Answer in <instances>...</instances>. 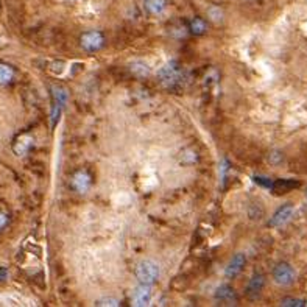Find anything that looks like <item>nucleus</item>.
Instances as JSON below:
<instances>
[{"label":"nucleus","mask_w":307,"mask_h":307,"mask_svg":"<svg viewBox=\"0 0 307 307\" xmlns=\"http://www.w3.org/2000/svg\"><path fill=\"white\" fill-rule=\"evenodd\" d=\"M245 265H247V256L243 253H236L234 256L231 257V260L228 262V265L225 268L226 279H236L242 273V270L245 268Z\"/></svg>","instance_id":"obj_5"},{"label":"nucleus","mask_w":307,"mask_h":307,"mask_svg":"<svg viewBox=\"0 0 307 307\" xmlns=\"http://www.w3.org/2000/svg\"><path fill=\"white\" fill-rule=\"evenodd\" d=\"M144 9L150 16H159L165 11L167 0H144Z\"/></svg>","instance_id":"obj_11"},{"label":"nucleus","mask_w":307,"mask_h":307,"mask_svg":"<svg viewBox=\"0 0 307 307\" xmlns=\"http://www.w3.org/2000/svg\"><path fill=\"white\" fill-rule=\"evenodd\" d=\"M159 274H161L159 265L150 259L141 260L136 267V278L142 285H150L152 287L159 279Z\"/></svg>","instance_id":"obj_1"},{"label":"nucleus","mask_w":307,"mask_h":307,"mask_svg":"<svg viewBox=\"0 0 307 307\" xmlns=\"http://www.w3.org/2000/svg\"><path fill=\"white\" fill-rule=\"evenodd\" d=\"M281 306H284V307H306L307 301L300 300V298H284L281 301Z\"/></svg>","instance_id":"obj_17"},{"label":"nucleus","mask_w":307,"mask_h":307,"mask_svg":"<svg viewBox=\"0 0 307 307\" xmlns=\"http://www.w3.org/2000/svg\"><path fill=\"white\" fill-rule=\"evenodd\" d=\"M8 221H9L8 215L3 214V212H0V231H2V229L8 225Z\"/></svg>","instance_id":"obj_22"},{"label":"nucleus","mask_w":307,"mask_h":307,"mask_svg":"<svg viewBox=\"0 0 307 307\" xmlns=\"http://www.w3.org/2000/svg\"><path fill=\"white\" fill-rule=\"evenodd\" d=\"M31 144H33V139H31L30 136L24 134V136H20L16 139V142L13 145V150L17 156H25L31 148Z\"/></svg>","instance_id":"obj_12"},{"label":"nucleus","mask_w":307,"mask_h":307,"mask_svg":"<svg viewBox=\"0 0 307 307\" xmlns=\"http://www.w3.org/2000/svg\"><path fill=\"white\" fill-rule=\"evenodd\" d=\"M306 198H307V192H306Z\"/></svg>","instance_id":"obj_24"},{"label":"nucleus","mask_w":307,"mask_h":307,"mask_svg":"<svg viewBox=\"0 0 307 307\" xmlns=\"http://www.w3.org/2000/svg\"><path fill=\"white\" fill-rule=\"evenodd\" d=\"M14 80V69L5 64V62H0V86H6Z\"/></svg>","instance_id":"obj_14"},{"label":"nucleus","mask_w":307,"mask_h":307,"mask_svg":"<svg viewBox=\"0 0 307 307\" xmlns=\"http://www.w3.org/2000/svg\"><path fill=\"white\" fill-rule=\"evenodd\" d=\"M91 187V175L84 170H78L72 176V189L78 194H86Z\"/></svg>","instance_id":"obj_10"},{"label":"nucleus","mask_w":307,"mask_h":307,"mask_svg":"<svg viewBox=\"0 0 307 307\" xmlns=\"http://www.w3.org/2000/svg\"><path fill=\"white\" fill-rule=\"evenodd\" d=\"M189 30H190V33L192 35H205L206 33V30H207V25L206 22L201 17H194V19H190V22H189Z\"/></svg>","instance_id":"obj_15"},{"label":"nucleus","mask_w":307,"mask_h":307,"mask_svg":"<svg viewBox=\"0 0 307 307\" xmlns=\"http://www.w3.org/2000/svg\"><path fill=\"white\" fill-rule=\"evenodd\" d=\"M295 212V206L292 203H285L282 205L281 207H278L276 210H274V214L270 217L268 220V226L270 228H279L282 225H285L287 221L292 218Z\"/></svg>","instance_id":"obj_4"},{"label":"nucleus","mask_w":307,"mask_h":307,"mask_svg":"<svg viewBox=\"0 0 307 307\" xmlns=\"http://www.w3.org/2000/svg\"><path fill=\"white\" fill-rule=\"evenodd\" d=\"M207 16L210 17V20H214V22H221V19H223V11H221L218 6H212V8H209Z\"/></svg>","instance_id":"obj_18"},{"label":"nucleus","mask_w":307,"mask_h":307,"mask_svg":"<svg viewBox=\"0 0 307 307\" xmlns=\"http://www.w3.org/2000/svg\"><path fill=\"white\" fill-rule=\"evenodd\" d=\"M263 287H265V276H263L262 273L256 271L250 278L247 287H245V293H247L248 298H257V296L260 295V292L263 290Z\"/></svg>","instance_id":"obj_6"},{"label":"nucleus","mask_w":307,"mask_h":307,"mask_svg":"<svg viewBox=\"0 0 307 307\" xmlns=\"http://www.w3.org/2000/svg\"><path fill=\"white\" fill-rule=\"evenodd\" d=\"M152 300H153V293H152L150 285H142V284L133 292V296H131L133 306H137V307H147L152 303Z\"/></svg>","instance_id":"obj_7"},{"label":"nucleus","mask_w":307,"mask_h":307,"mask_svg":"<svg viewBox=\"0 0 307 307\" xmlns=\"http://www.w3.org/2000/svg\"><path fill=\"white\" fill-rule=\"evenodd\" d=\"M295 187H300V183L295 181V179H276V181H273L271 190L278 194H285Z\"/></svg>","instance_id":"obj_13"},{"label":"nucleus","mask_w":307,"mask_h":307,"mask_svg":"<svg viewBox=\"0 0 307 307\" xmlns=\"http://www.w3.org/2000/svg\"><path fill=\"white\" fill-rule=\"evenodd\" d=\"M215 300L220 303H226L228 306H236L239 301V296L236 293V290L231 287V285H220V287L215 290Z\"/></svg>","instance_id":"obj_9"},{"label":"nucleus","mask_w":307,"mask_h":307,"mask_svg":"<svg viewBox=\"0 0 307 307\" xmlns=\"http://www.w3.org/2000/svg\"><path fill=\"white\" fill-rule=\"evenodd\" d=\"M253 179H254V183H257L259 186L265 187V189H271V186H273L271 179H270V178H265V176H254Z\"/></svg>","instance_id":"obj_19"},{"label":"nucleus","mask_w":307,"mask_h":307,"mask_svg":"<svg viewBox=\"0 0 307 307\" xmlns=\"http://www.w3.org/2000/svg\"><path fill=\"white\" fill-rule=\"evenodd\" d=\"M157 77H159L164 86H173V84H176L179 80V70L175 64H167L159 69Z\"/></svg>","instance_id":"obj_8"},{"label":"nucleus","mask_w":307,"mask_h":307,"mask_svg":"<svg viewBox=\"0 0 307 307\" xmlns=\"http://www.w3.org/2000/svg\"><path fill=\"white\" fill-rule=\"evenodd\" d=\"M268 159H270L271 164H279V162L284 159V156H282V153H279V152H273V153L270 154Z\"/></svg>","instance_id":"obj_21"},{"label":"nucleus","mask_w":307,"mask_h":307,"mask_svg":"<svg viewBox=\"0 0 307 307\" xmlns=\"http://www.w3.org/2000/svg\"><path fill=\"white\" fill-rule=\"evenodd\" d=\"M8 278V270L5 267H0V282Z\"/></svg>","instance_id":"obj_23"},{"label":"nucleus","mask_w":307,"mask_h":307,"mask_svg":"<svg viewBox=\"0 0 307 307\" xmlns=\"http://www.w3.org/2000/svg\"><path fill=\"white\" fill-rule=\"evenodd\" d=\"M80 46L84 51L94 53V51L102 50V47L104 46V36L99 30L84 31V33L80 36Z\"/></svg>","instance_id":"obj_3"},{"label":"nucleus","mask_w":307,"mask_h":307,"mask_svg":"<svg viewBox=\"0 0 307 307\" xmlns=\"http://www.w3.org/2000/svg\"><path fill=\"white\" fill-rule=\"evenodd\" d=\"M131 72L136 77H147L150 70H148L147 64H144V62H134V64H131Z\"/></svg>","instance_id":"obj_16"},{"label":"nucleus","mask_w":307,"mask_h":307,"mask_svg":"<svg viewBox=\"0 0 307 307\" xmlns=\"http://www.w3.org/2000/svg\"><path fill=\"white\" fill-rule=\"evenodd\" d=\"M271 278L274 284L281 285V287H289L296 279V271L289 262H279L274 265L271 271Z\"/></svg>","instance_id":"obj_2"},{"label":"nucleus","mask_w":307,"mask_h":307,"mask_svg":"<svg viewBox=\"0 0 307 307\" xmlns=\"http://www.w3.org/2000/svg\"><path fill=\"white\" fill-rule=\"evenodd\" d=\"M95 306H104V307H111V306H120L119 304V300L115 298H102L95 303Z\"/></svg>","instance_id":"obj_20"}]
</instances>
